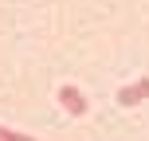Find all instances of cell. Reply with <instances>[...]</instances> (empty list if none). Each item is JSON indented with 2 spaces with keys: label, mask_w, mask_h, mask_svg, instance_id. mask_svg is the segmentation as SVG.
Here are the masks:
<instances>
[{
  "label": "cell",
  "mask_w": 149,
  "mask_h": 141,
  "mask_svg": "<svg viewBox=\"0 0 149 141\" xmlns=\"http://www.w3.org/2000/svg\"><path fill=\"white\" fill-rule=\"evenodd\" d=\"M0 141H31V137H20V133H12V129L0 126Z\"/></svg>",
  "instance_id": "3"
},
{
  "label": "cell",
  "mask_w": 149,
  "mask_h": 141,
  "mask_svg": "<svg viewBox=\"0 0 149 141\" xmlns=\"http://www.w3.org/2000/svg\"><path fill=\"white\" fill-rule=\"evenodd\" d=\"M145 94H149V78H141L137 86H122V90H118V102H122V106H134V102H141Z\"/></svg>",
  "instance_id": "1"
},
{
  "label": "cell",
  "mask_w": 149,
  "mask_h": 141,
  "mask_svg": "<svg viewBox=\"0 0 149 141\" xmlns=\"http://www.w3.org/2000/svg\"><path fill=\"white\" fill-rule=\"evenodd\" d=\"M59 102L67 106L71 114H86V102H82V94H79L74 86H59Z\"/></svg>",
  "instance_id": "2"
}]
</instances>
